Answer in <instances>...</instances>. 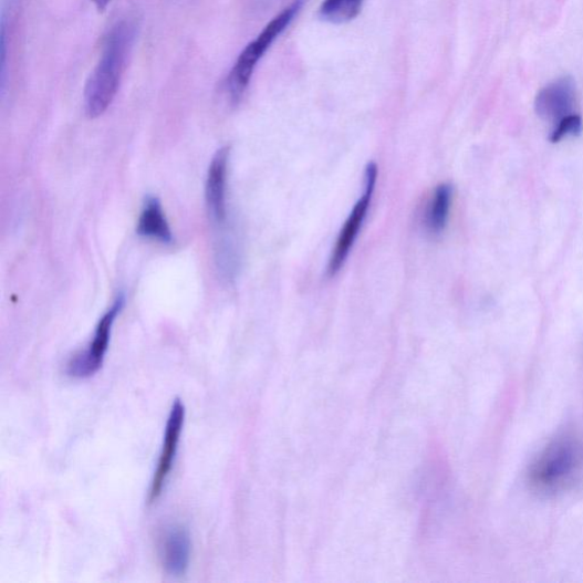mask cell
Here are the masks:
<instances>
[{"label": "cell", "mask_w": 583, "mask_h": 583, "mask_svg": "<svg viewBox=\"0 0 583 583\" xmlns=\"http://www.w3.org/2000/svg\"><path fill=\"white\" fill-rule=\"evenodd\" d=\"M136 37L131 21L116 23L107 33L101 59L85 89V110L90 118L104 114L118 94Z\"/></svg>", "instance_id": "6da1fadb"}, {"label": "cell", "mask_w": 583, "mask_h": 583, "mask_svg": "<svg viewBox=\"0 0 583 583\" xmlns=\"http://www.w3.org/2000/svg\"><path fill=\"white\" fill-rule=\"evenodd\" d=\"M583 471V443L575 436L556 438L535 457L529 470L531 488L555 494L570 488Z\"/></svg>", "instance_id": "7a4b0ae2"}, {"label": "cell", "mask_w": 583, "mask_h": 583, "mask_svg": "<svg viewBox=\"0 0 583 583\" xmlns=\"http://www.w3.org/2000/svg\"><path fill=\"white\" fill-rule=\"evenodd\" d=\"M302 7L296 0L278 17L271 20L240 54L228 76V92L232 102L238 103L247 92L253 73L264 54L278 38L290 27Z\"/></svg>", "instance_id": "3957f363"}, {"label": "cell", "mask_w": 583, "mask_h": 583, "mask_svg": "<svg viewBox=\"0 0 583 583\" xmlns=\"http://www.w3.org/2000/svg\"><path fill=\"white\" fill-rule=\"evenodd\" d=\"M125 295L121 294L115 299L111 308L100 320L93 341L84 350L70 360L66 366V374L76 379H84L94 376L103 366L105 355L108 350L112 330L115 320L121 315L125 306Z\"/></svg>", "instance_id": "277c9868"}, {"label": "cell", "mask_w": 583, "mask_h": 583, "mask_svg": "<svg viewBox=\"0 0 583 583\" xmlns=\"http://www.w3.org/2000/svg\"><path fill=\"white\" fill-rule=\"evenodd\" d=\"M376 179L377 167L369 164L365 171L364 194L345 220L332 251L327 267L330 277H335L339 273L358 238L372 201Z\"/></svg>", "instance_id": "5b68a950"}, {"label": "cell", "mask_w": 583, "mask_h": 583, "mask_svg": "<svg viewBox=\"0 0 583 583\" xmlns=\"http://www.w3.org/2000/svg\"><path fill=\"white\" fill-rule=\"evenodd\" d=\"M185 416L186 410L184 404L179 399L175 400L167 419L164 445L158 461V468L155 470L148 492L149 503H154L162 497L174 469V464L184 429Z\"/></svg>", "instance_id": "8992f818"}, {"label": "cell", "mask_w": 583, "mask_h": 583, "mask_svg": "<svg viewBox=\"0 0 583 583\" xmlns=\"http://www.w3.org/2000/svg\"><path fill=\"white\" fill-rule=\"evenodd\" d=\"M575 98L574 81L571 76H562L538 93L535 112L542 121L556 125L565 116L573 114Z\"/></svg>", "instance_id": "52a82bcc"}, {"label": "cell", "mask_w": 583, "mask_h": 583, "mask_svg": "<svg viewBox=\"0 0 583 583\" xmlns=\"http://www.w3.org/2000/svg\"><path fill=\"white\" fill-rule=\"evenodd\" d=\"M229 146L219 148L209 166L206 183V201L211 220L221 226L227 219L226 185L229 164Z\"/></svg>", "instance_id": "ba28073f"}, {"label": "cell", "mask_w": 583, "mask_h": 583, "mask_svg": "<svg viewBox=\"0 0 583 583\" xmlns=\"http://www.w3.org/2000/svg\"><path fill=\"white\" fill-rule=\"evenodd\" d=\"M191 554V540L188 530L173 525L166 530L160 543V559L166 572L173 576L186 574Z\"/></svg>", "instance_id": "9c48e42d"}, {"label": "cell", "mask_w": 583, "mask_h": 583, "mask_svg": "<svg viewBox=\"0 0 583 583\" xmlns=\"http://www.w3.org/2000/svg\"><path fill=\"white\" fill-rule=\"evenodd\" d=\"M137 235L163 244H173L174 236L157 197H147L137 223Z\"/></svg>", "instance_id": "30bf717a"}, {"label": "cell", "mask_w": 583, "mask_h": 583, "mask_svg": "<svg viewBox=\"0 0 583 583\" xmlns=\"http://www.w3.org/2000/svg\"><path fill=\"white\" fill-rule=\"evenodd\" d=\"M452 202V187L448 184L438 186L424 215V226L433 236L445 230Z\"/></svg>", "instance_id": "8fae6325"}, {"label": "cell", "mask_w": 583, "mask_h": 583, "mask_svg": "<svg viewBox=\"0 0 583 583\" xmlns=\"http://www.w3.org/2000/svg\"><path fill=\"white\" fill-rule=\"evenodd\" d=\"M364 0H324L320 17L333 24H344L355 20L362 12Z\"/></svg>", "instance_id": "7c38bea8"}, {"label": "cell", "mask_w": 583, "mask_h": 583, "mask_svg": "<svg viewBox=\"0 0 583 583\" xmlns=\"http://www.w3.org/2000/svg\"><path fill=\"white\" fill-rule=\"evenodd\" d=\"M582 132V119L579 114H570L564 119L554 125L551 134L552 143H560L562 139L570 136H577Z\"/></svg>", "instance_id": "4fadbf2b"}, {"label": "cell", "mask_w": 583, "mask_h": 583, "mask_svg": "<svg viewBox=\"0 0 583 583\" xmlns=\"http://www.w3.org/2000/svg\"><path fill=\"white\" fill-rule=\"evenodd\" d=\"M112 0H93V3L100 11H105Z\"/></svg>", "instance_id": "5bb4252c"}]
</instances>
